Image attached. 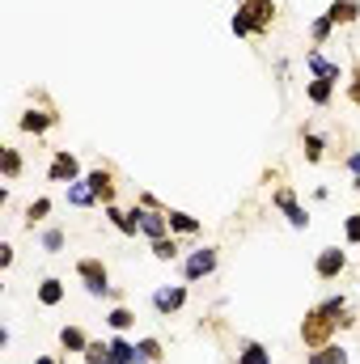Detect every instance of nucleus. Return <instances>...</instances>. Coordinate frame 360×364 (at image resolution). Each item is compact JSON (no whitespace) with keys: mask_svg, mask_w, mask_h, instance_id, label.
Returning a JSON list of instances; mask_svg holds the SVG:
<instances>
[{"mask_svg":"<svg viewBox=\"0 0 360 364\" xmlns=\"http://www.w3.org/2000/svg\"><path fill=\"white\" fill-rule=\"evenodd\" d=\"M344 326H352V318H348V296L339 292V296H327L322 305H314V309L305 314L301 339H305V348H327L331 335L344 331Z\"/></svg>","mask_w":360,"mask_h":364,"instance_id":"obj_1","label":"nucleus"},{"mask_svg":"<svg viewBox=\"0 0 360 364\" xmlns=\"http://www.w3.org/2000/svg\"><path fill=\"white\" fill-rule=\"evenodd\" d=\"M77 275L85 279V292L90 296H110V275H106V263L102 259H81L77 263Z\"/></svg>","mask_w":360,"mask_h":364,"instance_id":"obj_2","label":"nucleus"},{"mask_svg":"<svg viewBox=\"0 0 360 364\" xmlns=\"http://www.w3.org/2000/svg\"><path fill=\"white\" fill-rule=\"evenodd\" d=\"M47 178L60 182V186H68V182H81V161H77L68 149H55V157H51V166H47Z\"/></svg>","mask_w":360,"mask_h":364,"instance_id":"obj_3","label":"nucleus"},{"mask_svg":"<svg viewBox=\"0 0 360 364\" xmlns=\"http://www.w3.org/2000/svg\"><path fill=\"white\" fill-rule=\"evenodd\" d=\"M136 212V220H140V233L149 237V242H157V237H170V216L162 212V208H132Z\"/></svg>","mask_w":360,"mask_h":364,"instance_id":"obj_4","label":"nucleus"},{"mask_svg":"<svg viewBox=\"0 0 360 364\" xmlns=\"http://www.w3.org/2000/svg\"><path fill=\"white\" fill-rule=\"evenodd\" d=\"M271 203H275V208H280V212L288 216V225H292V229H305V225H309L305 208L297 203V195H292L288 186H275V191H271Z\"/></svg>","mask_w":360,"mask_h":364,"instance_id":"obj_5","label":"nucleus"},{"mask_svg":"<svg viewBox=\"0 0 360 364\" xmlns=\"http://www.w3.org/2000/svg\"><path fill=\"white\" fill-rule=\"evenodd\" d=\"M212 272H216V250H212V246L191 250V255H186V263H182L186 284H195V279H203V275H212Z\"/></svg>","mask_w":360,"mask_h":364,"instance_id":"obj_6","label":"nucleus"},{"mask_svg":"<svg viewBox=\"0 0 360 364\" xmlns=\"http://www.w3.org/2000/svg\"><path fill=\"white\" fill-rule=\"evenodd\" d=\"M182 305H186V284H170V288H157V292H153V309H157L162 318L179 314Z\"/></svg>","mask_w":360,"mask_h":364,"instance_id":"obj_7","label":"nucleus"},{"mask_svg":"<svg viewBox=\"0 0 360 364\" xmlns=\"http://www.w3.org/2000/svg\"><path fill=\"white\" fill-rule=\"evenodd\" d=\"M242 13L250 17V30H255V34H268L271 21H275V0H246Z\"/></svg>","mask_w":360,"mask_h":364,"instance_id":"obj_8","label":"nucleus"},{"mask_svg":"<svg viewBox=\"0 0 360 364\" xmlns=\"http://www.w3.org/2000/svg\"><path fill=\"white\" fill-rule=\"evenodd\" d=\"M344 267H348V255H344L339 246H327V250L318 255V263H314L318 279H339V275H344Z\"/></svg>","mask_w":360,"mask_h":364,"instance_id":"obj_9","label":"nucleus"},{"mask_svg":"<svg viewBox=\"0 0 360 364\" xmlns=\"http://www.w3.org/2000/svg\"><path fill=\"white\" fill-rule=\"evenodd\" d=\"M85 182L93 186V195H97L102 203H115V191H119V186H115V174H110L106 166H97V170H90V174H85Z\"/></svg>","mask_w":360,"mask_h":364,"instance_id":"obj_10","label":"nucleus"},{"mask_svg":"<svg viewBox=\"0 0 360 364\" xmlns=\"http://www.w3.org/2000/svg\"><path fill=\"white\" fill-rule=\"evenodd\" d=\"M305 64H309V73H314V77H322V81H335V85L344 81V68H339V64H331L322 51H305Z\"/></svg>","mask_w":360,"mask_h":364,"instance_id":"obj_11","label":"nucleus"},{"mask_svg":"<svg viewBox=\"0 0 360 364\" xmlns=\"http://www.w3.org/2000/svg\"><path fill=\"white\" fill-rule=\"evenodd\" d=\"M55 119H60L55 110H26V114L17 119V127H21V132H30V136H43L47 127H55Z\"/></svg>","mask_w":360,"mask_h":364,"instance_id":"obj_12","label":"nucleus"},{"mask_svg":"<svg viewBox=\"0 0 360 364\" xmlns=\"http://www.w3.org/2000/svg\"><path fill=\"white\" fill-rule=\"evenodd\" d=\"M106 220L123 233V237H136L140 233V220H136V212H123L119 203H106Z\"/></svg>","mask_w":360,"mask_h":364,"instance_id":"obj_13","label":"nucleus"},{"mask_svg":"<svg viewBox=\"0 0 360 364\" xmlns=\"http://www.w3.org/2000/svg\"><path fill=\"white\" fill-rule=\"evenodd\" d=\"M327 17H331L335 26H352L360 17V0H335V4L327 9Z\"/></svg>","mask_w":360,"mask_h":364,"instance_id":"obj_14","label":"nucleus"},{"mask_svg":"<svg viewBox=\"0 0 360 364\" xmlns=\"http://www.w3.org/2000/svg\"><path fill=\"white\" fill-rule=\"evenodd\" d=\"M64 195H68V203H73V208H93V203H97V195H93V186L85 178L68 182V186H64Z\"/></svg>","mask_w":360,"mask_h":364,"instance_id":"obj_15","label":"nucleus"},{"mask_svg":"<svg viewBox=\"0 0 360 364\" xmlns=\"http://www.w3.org/2000/svg\"><path fill=\"white\" fill-rule=\"evenodd\" d=\"M305 97H309L314 106H331V97H335V81H322V77L305 81Z\"/></svg>","mask_w":360,"mask_h":364,"instance_id":"obj_16","label":"nucleus"},{"mask_svg":"<svg viewBox=\"0 0 360 364\" xmlns=\"http://www.w3.org/2000/svg\"><path fill=\"white\" fill-rule=\"evenodd\" d=\"M60 301H64V279L47 275V279L38 284V305H47V309H51V305H60Z\"/></svg>","mask_w":360,"mask_h":364,"instance_id":"obj_17","label":"nucleus"},{"mask_svg":"<svg viewBox=\"0 0 360 364\" xmlns=\"http://www.w3.org/2000/svg\"><path fill=\"white\" fill-rule=\"evenodd\" d=\"M90 343L93 339L81 331V326H64V331H60V348H64V352H85Z\"/></svg>","mask_w":360,"mask_h":364,"instance_id":"obj_18","label":"nucleus"},{"mask_svg":"<svg viewBox=\"0 0 360 364\" xmlns=\"http://www.w3.org/2000/svg\"><path fill=\"white\" fill-rule=\"evenodd\" d=\"M305 364H348V352H344V348H335V343H327V348H314Z\"/></svg>","mask_w":360,"mask_h":364,"instance_id":"obj_19","label":"nucleus"},{"mask_svg":"<svg viewBox=\"0 0 360 364\" xmlns=\"http://www.w3.org/2000/svg\"><path fill=\"white\" fill-rule=\"evenodd\" d=\"M162 356H166V352H162V339H140V343H136V360L132 364H157Z\"/></svg>","mask_w":360,"mask_h":364,"instance_id":"obj_20","label":"nucleus"},{"mask_svg":"<svg viewBox=\"0 0 360 364\" xmlns=\"http://www.w3.org/2000/svg\"><path fill=\"white\" fill-rule=\"evenodd\" d=\"M238 364H271V352L263 348V343H242Z\"/></svg>","mask_w":360,"mask_h":364,"instance_id":"obj_21","label":"nucleus"},{"mask_svg":"<svg viewBox=\"0 0 360 364\" xmlns=\"http://www.w3.org/2000/svg\"><path fill=\"white\" fill-rule=\"evenodd\" d=\"M38 242H43V250H47V255H60V250H64V242H68V233H64L60 225H51V229H43V237H38Z\"/></svg>","mask_w":360,"mask_h":364,"instance_id":"obj_22","label":"nucleus"},{"mask_svg":"<svg viewBox=\"0 0 360 364\" xmlns=\"http://www.w3.org/2000/svg\"><path fill=\"white\" fill-rule=\"evenodd\" d=\"M153 259H157V263H174V259H179V242H174V233L153 242Z\"/></svg>","mask_w":360,"mask_h":364,"instance_id":"obj_23","label":"nucleus"},{"mask_svg":"<svg viewBox=\"0 0 360 364\" xmlns=\"http://www.w3.org/2000/svg\"><path fill=\"white\" fill-rule=\"evenodd\" d=\"M106 322H110V331H119V335H123V331H132V322H136V314H132L127 305H115V309L106 314Z\"/></svg>","mask_w":360,"mask_h":364,"instance_id":"obj_24","label":"nucleus"},{"mask_svg":"<svg viewBox=\"0 0 360 364\" xmlns=\"http://www.w3.org/2000/svg\"><path fill=\"white\" fill-rule=\"evenodd\" d=\"M0 170H4V178H21V153L17 149H0Z\"/></svg>","mask_w":360,"mask_h":364,"instance_id":"obj_25","label":"nucleus"},{"mask_svg":"<svg viewBox=\"0 0 360 364\" xmlns=\"http://www.w3.org/2000/svg\"><path fill=\"white\" fill-rule=\"evenodd\" d=\"M170 216V233H199L203 225L195 220V216H186V212H166Z\"/></svg>","mask_w":360,"mask_h":364,"instance_id":"obj_26","label":"nucleus"},{"mask_svg":"<svg viewBox=\"0 0 360 364\" xmlns=\"http://www.w3.org/2000/svg\"><path fill=\"white\" fill-rule=\"evenodd\" d=\"M301 140H305V161H309V166H318V161H322V149H327V140H322L318 132H305Z\"/></svg>","mask_w":360,"mask_h":364,"instance_id":"obj_27","label":"nucleus"},{"mask_svg":"<svg viewBox=\"0 0 360 364\" xmlns=\"http://www.w3.org/2000/svg\"><path fill=\"white\" fill-rule=\"evenodd\" d=\"M47 212H51V199H47V195H38V199H34V203L26 208V225L34 229L38 220H47Z\"/></svg>","mask_w":360,"mask_h":364,"instance_id":"obj_28","label":"nucleus"},{"mask_svg":"<svg viewBox=\"0 0 360 364\" xmlns=\"http://www.w3.org/2000/svg\"><path fill=\"white\" fill-rule=\"evenodd\" d=\"M331 30H335V21H331V17L322 13V17H318V21L309 26V38H314V43H327V38H331Z\"/></svg>","mask_w":360,"mask_h":364,"instance_id":"obj_29","label":"nucleus"},{"mask_svg":"<svg viewBox=\"0 0 360 364\" xmlns=\"http://www.w3.org/2000/svg\"><path fill=\"white\" fill-rule=\"evenodd\" d=\"M229 26H233V34H238V38H246V34H255V30H250V17L242 13V4H238V13H233V21H229Z\"/></svg>","mask_w":360,"mask_h":364,"instance_id":"obj_30","label":"nucleus"},{"mask_svg":"<svg viewBox=\"0 0 360 364\" xmlns=\"http://www.w3.org/2000/svg\"><path fill=\"white\" fill-rule=\"evenodd\" d=\"M106 352H110L106 343H90V348H85L81 356H85V364H106Z\"/></svg>","mask_w":360,"mask_h":364,"instance_id":"obj_31","label":"nucleus"},{"mask_svg":"<svg viewBox=\"0 0 360 364\" xmlns=\"http://www.w3.org/2000/svg\"><path fill=\"white\" fill-rule=\"evenodd\" d=\"M348 102H352V106H360V60L352 64V81H348Z\"/></svg>","mask_w":360,"mask_h":364,"instance_id":"obj_32","label":"nucleus"},{"mask_svg":"<svg viewBox=\"0 0 360 364\" xmlns=\"http://www.w3.org/2000/svg\"><path fill=\"white\" fill-rule=\"evenodd\" d=\"M344 233H348V242H352V246H360V212H356V216H348V229H344Z\"/></svg>","mask_w":360,"mask_h":364,"instance_id":"obj_33","label":"nucleus"},{"mask_svg":"<svg viewBox=\"0 0 360 364\" xmlns=\"http://www.w3.org/2000/svg\"><path fill=\"white\" fill-rule=\"evenodd\" d=\"M348 170H352V186H360V153L348 157Z\"/></svg>","mask_w":360,"mask_h":364,"instance_id":"obj_34","label":"nucleus"},{"mask_svg":"<svg viewBox=\"0 0 360 364\" xmlns=\"http://www.w3.org/2000/svg\"><path fill=\"white\" fill-rule=\"evenodd\" d=\"M0 267H13V246H0Z\"/></svg>","mask_w":360,"mask_h":364,"instance_id":"obj_35","label":"nucleus"},{"mask_svg":"<svg viewBox=\"0 0 360 364\" xmlns=\"http://www.w3.org/2000/svg\"><path fill=\"white\" fill-rule=\"evenodd\" d=\"M34 364H60V360H55V356H38Z\"/></svg>","mask_w":360,"mask_h":364,"instance_id":"obj_36","label":"nucleus"},{"mask_svg":"<svg viewBox=\"0 0 360 364\" xmlns=\"http://www.w3.org/2000/svg\"><path fill=\"white\" fill-rule=\"evenodd\" d=\"M238 4H246V0H238Z\"/></svg>","mask_w":360,"mask_h":364,"instance_id":"obj_37","label":"nucleus"}]
</instances>
